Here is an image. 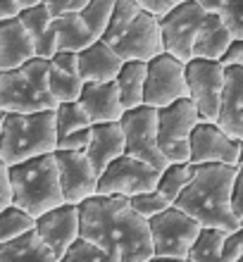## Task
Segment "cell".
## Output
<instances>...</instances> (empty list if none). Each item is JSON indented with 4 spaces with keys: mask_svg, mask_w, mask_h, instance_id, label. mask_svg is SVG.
<instances>
[{
    "mask_svg": "<svg viewBox=\"0 0 243 262\" xmlns=\"http://www.w3.org/2000/svg\"><path fill=\"white\" fill-rule=\"evenodd\" d=\"M79 236L117 253L119 262H146L153 257L148 220L124 195H93L79 205Z\"/></svg>",
    "mask_w": 243,
    "mask_h": 262,
    "instance_id": "1",
    "label": "cell"
},
{
    "mask_svg": "<svg viewBox=\"0 0 243 262\" xmlns=\"http://www.w3.org/2000/svg\"><path fill=\"white\" fill-rule=\"evenodd\" d=\"M238 167L234 165H195L191 184L179 193L172 205L191 214L201 227L236 231L238 222L231 212V191Z\"/></svg>",
    "mask_w": 243,
    "mask_h": 262,
    "instance_id": "2",
    "label": "cell"
},
{
    "mask_svg": "<svg viewBox=\"0 0 243 262\" xmlns=\"http://www.w3.org/2000/svg\"><path fill=\"white\" fill-rule=\"evenodd\" d=\"M55 110L7 112L5 122L0 126V160L7 167L55 152Z\"/></svg>",
    "mask_w": 243,
    "mask_h": 262,
    "instance_id": "3",
    "label": "cell"
},
{
    "mask_svg": "<svg viewBox=\"0 0 243 262\" xmlns=\"http://www.w3.org/2000/svg\"><path fill=\"white\" fill-rule=\"evenodd\" d=\"M7 174H10L12 205L21 207L31 217H41L64 203L53 152L7 167Z\"/></svg>",
    "mask_w": 243,
    "mask_h": 262,
    "instance_id": "4",
    "label": "cell"
},
{
    "mask_svg": "<svg viewBox=\"0 0 243 262\" xmlns=\"http://www.w3.org/2000/svg\"><path fill=\"white\" fill-rule=\"evenodd\" d=\"M0 107L5 112L55 110L57 100L48 89L46 57H31L21 67L0 72Z\"/></svg>",
    "mask_w": 243,
    "mask_h": 262,
    "instance_id": "5",
    "label": "cell"
},
{
    "mask_svg": "<svg viewBox=\"0 0 243 262\" xmlns=\"http://www.w3.org/2000/svg\"><path fill=\"white\" fill-rule=\"evenodd\" d=\"M201 122L198 107L191 98L174 100L158 110V145L169 162H188L191 158V131Z\"/></svg>",
    "mask_w": 243,
    "mask_h": 262,
    "instance_id": "6",
    "label": "cell"
},
{
    "mask_svg": "<svg viewBox=\"0 0 243 262\" xmlns=\"http://www.w3.org/2000/svg\"><path fill=\"white\" fill-rule=\"evenodd\" d=\"M148 229H150V238H153V255L186 260L203 227L191 214L169 205L165 212L148 220Z\"/></svg>",
    "mask_w": 243,
    "mask_h": 262,
    "instance_id": "7",
    "label": "cell"
},
{
    "mask_svg": "<svg viewBox=\"0 0 243 262\" xmlns=\"http://www.w3.org/2000/svg\"><path fill=\"white\" fill-rule=\"evenodd\" d=\"M122 131H124V152L131 158H139L162 172L169 160L162 155L158 145V110L150 105H139L134 110H124L122 119Z\"/></svg>",
    "mask_w": 243,
    "mask_h": 262,
    "instance_id": "8",
    "label": "cell"
},
{
    "mask_svg": "<svg viewBox=\"0 0 243 262\" xmlns=\"http://www.w3.org/2000/svg\"><path fill=\"white\" fill-rule=\"evenodd\" d=\"M205 17H208V10L198 0L176 3L165 17H160V34L165 53L174 55L181 62L193 60V41Z\"/></svg>",
    "mask_w": 243,
    "mask_h": 262,
    "instance_id": "9",
    "label": "cell"
},
{
    "mask_svg": "<svg viewBox=\"0 0 243 262\" xmlns=\"http://www.w3.org/2000/svg\"><path fill=\"white\" fill-rule=\"evenodd\" d=\"M188 98L186 83V62L176 60L169 53L155 55L146 69V89H143V105L155 110L172 105L174 100Z\"/></svg>",
    "mask_w": 243,
    "mask_h": 262,
    "instance_id": "10",
    "label": "cell"
},
{
    "mask_svg": "<svg viewBox=\"0 0 243 262\" xmlns=\"http://www.w3.org/2000/svg\"><path fill=\"white\" fill-rule=\"evenodd\" d=\"M158 179H160V172L155 167L124 152L122 158L112 160L110 165L103 169V174L98 177V195H124V198H131L136 193L155 191Z\"/></svg>",
    "mask_w": 243,
    "mask_h": 262,
    "instance_id": "11",
    "label": "cell"
},
{
    "mask_svg": "<svg viewBox=\"0 0 243 262\" xmlns=\"http://www.w3.org/2000/svg\"><path fill=\"white\" fill-rule=\"evenodd\" d=\"M107 46L124 62H129V60L150 62L155 55L165 53V48H162V34H160V19L141 10L115 38L107 41Z\"/></svg>",
    "mask_w": 243,
    "mask_h": 262,
    "instance_id": "12",
    "label": "cell"
},
{
    "mask_svg": "<svg viewBox=\"0 0 243 262\" xmlns=\"http://www.w3.org/2000/svg\"><path fill=\"white\" fill-rule=\"evenodd\" d=\"M224 67L219 60H203L193 57L186 62V83L188 98L195 103L201 122H215L219 110V98L224 89Z\"/></svg>",
    "mask_w": 243,
    "mask_h": 262,
    "instance_id": "13",
    "label": "cell"
},
{
    "mask_svg": "<svg viewBox=\"0 0 243 262\" xmlns=\"http://www.w3.org/2000/svg\"><path fill=\"white\" fill-rule=\"evenodd\" d=\"M53 155L64 203L81 205L83 200L98 195V174L86 150H55Z\"/></svg>",
    "mask_w": 243,
    "mask_h": 262,
    "instance_id": "14",
    "label": "cell"
},
{
    "mask_svg": "<svg viewBox=\"0 0 243 262\" xmlns=\"http://www.w3.org/2000/svg\"><path fill=\"white\" fill-rule=\"evenodd\" d=\"M191 158L193 165H234L238 167V141L224 134L215 122H198L191 131Z\"/></svg>",
    "mask_w": 243,
    "mask_h": 262,
    "instance_id": "15",
    "label": "cell"
},
{
    "mask_svg": "<svg viewBox=\"0 0 243 262\" xmlns=\"http://www.w3.org/2000/svg\"><path fill=\"white\" fill-rule=\"evenodd\" d=\"M36 231L43 238V243L53 250V255L60 260L64 250L79 238V205L62 203L41 217H36Z\"/></svg>",
    "mask_w": 243,
    "mask_h": 262,
    "instance_id": "16",
    "label": "cell"
},
{
    "mask_svg": "<svg viewBox=\"0 0 243 262\" xmlns=\"http://www.w3.org/2000/svg\"><path fill=\"white\" fill-rule=\"evenodd\" d=\"M215 124L231 138H243V67H227Z\"/></svg>",
    "mask_w": 243,
    "mask_h": 262,
    "instance_id": "17",
    "label": "cell"
},
{
    "mask_svg": "<svg viewBox=\"0 0 243 262\" xmlns=\"http://www.w3.org/2000/svg\"><path fill=\"white\" fill-rule=\"evenodd\" d=\"M48 89L57 103H74L83 91L77 53L57 50L48 60Z\"/></svg>",
    "mask_w": 243,
    "mask_h": 262,
    "instance_id": "18",
    "label": "cell"
},
{
    "mask_svg": "<svg viewBox=\"0 0 243 262\" xmlns=\"http://www.w3.org/2000/svg\"><path fill=\"white\" fill-rule=\"evenodd\" d=\"M77 62H79V74H81L83 83H107V81H115V76L119 74L124 60L105 41H96L91 43L89 48L79 50Z\"/></svg>",
    "mask_w": 243,
    "mask_h": 262,
    "instance_id": "19",
    "label": "cell"
},
{
    "mask_svg": "<svg viewBox=\"0 0 243 262\" xmlns=\"http://www.w3.org/2000/svg\"><path fill=\"white\" fill-rule=\"evenodd\" d=\"M79 103L89 115L91 124H107L119 122L124 115V107L119 103V93L115 81L107 83H83Z\"/></svg>",
    "mask_w": 243,
    "mask_h": 262,
    "instance_id": "20",
    "label": "cell"
},
{
    "mask_svg": "<svg viewBox=\"0 0 243 262\" xmlns=\"http://www.w3.org/2000/svg\"><path fill=\"white\" fill-rule=\"evenodd\" d=\"M36 57V48L19 17L0 21V72L17 69Z\"/></svg>",
    "mask_w": 243,
    "mask_h": 262,
    "instance_id": "21",
    "label": "cell"
},
{
    "mask_svg": "<svg viewBox=\"0 0 243 262\" xmlns=\"http://www.w3.org/2000/svg\"><path fill=\"white\" fill-rule=\"evenodd\" d=\"M91 165L100 177L103 169L112 160L124 155V131L119 122H107V124H93L91 126V141L86 148Z\"/></svg>",
    "mask_w": 243,
    "mask_h": 262,
    "instance_id": "22",
    "label": "cell"
},
{
    "mask_svg": "<svg viewBox=\"0 0 243 262\" xmlns=\"http://www.w3.org/2000/svg\"><path fill=\"white\" fill-rule=\"evenodd\" d=\"M19 19L24 24V29L29 31V36H31V41H34L36 57L50 60L57 53V34H55V24H53L48 7L43 3H38V5L19 12Z\"/></svg>",
    "mask_w": 243,
    "mask_h": 262,
    "instance_id": "23",
    "label": "cell"
},
{
    "mask_svg": "<svg viewBox=\"0 0 243 262\" xmlns=\"http://www.w3.org/2000/svg\"><path fill=\"white\" fill-rule=\"evenodd\" d=\"M234 41L231 31L222 24V19L217 14L208 12V17L203 19L198 34L193 41V57H203V60H222L227 53L229 43Z\"/></svg>",
    "mask_w": 243,
    "mask_h": 262,
    "instance_id": "24",
    "label": "cell"
},
{
    "mask_svg": "<svg viewBox=\"0 0 243 262\" xmlns=\"http://www.w3.org/2000/svg\"><path fill=\"white\" fill-rule=\"evenodd\" d=\"M0 262H57L53 250L43 243L36 227L12 241L0 243Z\"/></svg>",
    "mask_w": 243,
    "mask_h": 262,
    "instance_id": "25",
    "label": "cell"
},
{
    "mask_svg": "<svg viewBox=\"0 0 243 262\" xmlns=\"http://www.w3.org/2000/svg\"><path fill=\"white\" fill-rule=\"evenodd\" d=\"M146 69L148 62L129 60L122 64L119 74L115 76V86L119 93V103L124 110H134L143 105V89H146Z\"/></svg>",
    "mask_w": 243,
    "mask_h": 262,
    "instance_id": "26",
    "label": "cell"
},
{
    "mask_svg": "<svg viewBox=\"0 0 243 262\" xmlns=\"http://www.w3.org/2000/svg\"><path fill=\"white\" fill-rule=\"evenodd\" d=\"M57 34V50H67V53H79V50L89 48L91 43L100 41L81 19V14H62L53 19Z\"/></svg>",
    "mask_w": 243,
    "mask_h": 262,
    "instance_id": "27",
    "label": "cell"
},
{
    "mask_svg": "<svg viewBox=\"0 0 243 262\" xmlns=\"http://www.w3.org/2000/svg\"><path fill=\"white\" fill-rule=\"evenodd\" d=\"M231 231L203 227L193 248L188 253V262H224V241Z\"/></svg>",
    "mask_w": 243,
    "mask_h": 262,
    "instance_id": "28",
    "label": "cell"
},
{
    "mask_svg": "<svg viewBox=\"0 0 243 262\" xmlns=\"http://www.w3.org/2000/svg\"><path fill=\"white\" fill-rule=\"evenodd\" d=\"M195 174V165L193 162H169L160 172V179H158V191L165 195L169 203L179 198V193L191 184Z\"/></svg>",
    "mask_w": 243,
    "mask_h": 262,
    "instance_id": "29",
    "label": "cell"
},
{
    "mask_svg": "<svg viewBox=\"0 0 243 262\" xmlns=\"http://www.w3.org/2000/svg\"><path fill=\"white\" fill-rule=\"evenodd\" d=\"M208 12L217 14L234 38H243V0H198Z\"/></svg>",
    "mask_w": 243,
    "mask_h": 262,
    "instance_id": "30",
    "label": "cell"
},
{
    "mask_svg": "<svg viewBox=\"0 0 243 262\" xmlns=\"http://www.w3.org/2000/svg\"><path fill=\"white\" fill-rule=\"evenodd\" d=\"M91 119L86 115V110L81 107L79 100L74 103H57L55 107V129H57V138H64L67 134L81 129H91Z\"/></svg>",
    "mask_w": 243,
    "mask_h": 262,
    "instance_id": "31",
    "label": "cell"
},
{
    "mask_svg": "<svg viewBox=\"0 0 243 262\" xmlns=\"http://www.w3.org/2000/svg\"><path fill=\"white\" fill-rule=\"evenodd\" d=\"M36 227V217H31L29 212H24L21 207L10 205L0 210V243L12 241L17 236L27 234Z\"/></svg>",
    "mask_w": 243,
    "mask_h": 262,
    "instance_id": "32",
    "label": "cell"
},
{
    "mask_svg": "<svg viewBox=\"0 0 243 262\" xmlns=\"http://www.w3.org/2000/svg\"><path fill=\"white\" fill-rule=\"evenodd\" d=\"M57 262H119V255L105 250L103 246H98V243L89 241L83 236H79Z\"/></svg>",
    "mask_w": 243,
    "mask_h": 262,
    "instance_id": "33",
    "label": "cell"
},
{
    "mask_svg": "<svg viewBox=\"0 0 243 262\" xmlns=\"http://www.w3.org/2000/svg\"><path fill=\"white\" fill-rule=\"evenodd\" d=\"M112 7H115V0H91L89 5L79 12L81 14V19L86 21V27H89L98 38H103L105 29H107Z\"/></svg>",
    "mask_w": 243,
    "mask_h": 262,
    "instance_id": "34",
    "label": "cell"
},
{
    "mask_svg": "<svg viewBox=\"0 0 243 262\" xmlns=\"http://www.w3.org/2000/svg\"><path fill=\"white\" fill-rule=\"evenodd\" d=\"M141 12V7L134 3V0H115V7H112V14H110V21H107V29H105V34L100 41H110L115 36L122 31V29L129 24V21Z\"/></svg>",
    "mask_w": 243,
    "mask_h": 262,
    "instance_id": "35",
    "label": "cell"
},
{
    "mask_svg": "<svg viewBox=\"0 0 243 262\" xmlns=\"http://www.w3.org/2000/svg\"><path fill=\"white\" fill-rule=\"evenodd\" d=\"M129 205L136 210V212L141 214V217H146V220H150V217H155V214L165 212L167 207L172 205L169 200L165 198V195L155 188V191H146V193H136L129 198Z\"/></svg>",
    "mask_w": 243,
    "mask_h": 262,
    "instance_id": "36",
    "label": "cell"
},
{
    "mask_svg": "<svg viewBox=\"0 0 243 262\" xmlns=\"http://www.w3.org/2000/svg\"><path fill=\"white\" fill-rule=\"evenodd\" d=\"M43 5L48 7L50 17H62V14H77L81 12L83 7L89 5L91 0H41Z\"/></svg>",
    "mask_w": 243,
    "mask_h": 262,
    "instance_id": "37",
    "label": "cell"
},
{
    "mask_svg": "<svg viewBox=\"0 0 243 262\" xmlns=\"http://www.w3.org/2000/svg\"><path fill=\"white\" fill-rule=\"evenodd\" d=\"M91 141V129H81L74 134H67L64 138H57L55 150H86Z\"/></svg>",
    "mask_w": 243,
    "mask_h": 262,
    "instance_id": "38",
    "label": "cell"
},
{
    "mask_svg": "<svg viewBox=\"0 0 243 262\" xmlns=\"http://www.w3.org/2000/svg\"><path fill=\"white\" fill-rule=\"evenodd\" d=\"M231 212L236 217L238 227H243V165H238L234 177V191H231Z\"/></svg>",
    "mask_w": 243,
    "mask_h": 262,
    "instance_id": "39",
    "label": "cell"
},
{
    "mask_svg": "<svg viewBox=\"0 0 243 262\" xmlns=\"http://www.w3.org/2000/svg\"><path fill=\"white\" fill-rule=\"evenodd\" d=\"M38 3H41V0H0V21L19 17V12L38 5Z\"/></svg>",
    "mask_w": 243,
    "mask_h": 262,
    "instance_id": "40",
    "label": "cell"
},
{
    "mask_svg": "<svg viewBox=\"0 0 243 262\" xmlns=\"http://www.w3.org/2000/svg\"><path fill=\"white\" fill-rule=\"evenodd\" d=\"M136 5L143 10V12H148V14H153V17H165L169 10H172L174 5H176V0H134Z\"/></svg>",
    "mask_w": 243,
    "mask_h": 262,
    "instance_id": "41",
    "label": "cell"
},
{
    "mask_svg": "<svg viewBox=\"0 0 243 262\" xmlns=\"http://www.w3.org/2000/svg\"><path fill=\"white\" fill-rule=\"evenodd\" d=\"M219 62L224 67H243V38H234Z\"/></svg>",
    "mask_w": 243,
    "mask_h": 262,
    "instance_id": "42",
    "label": "cell"
},
{
    "mask_svg": "<svg viewBox=\"0 0 243 262\" xmlns=\"http://www.w3.org/2000/svg\"><path fill=\"white\" fill-rule=\"evenodd\" d=\"M12 203V191H10V174H7V165L0 160V210Z\"/></svg>",
    "mask_w": 243,
    "mask_h": 262,
    "instance_id": "43",
    "label": "cell"
},
{
    "mask_svg": "<svg viewBox=\"0 0 243 262\" xmlns=\"http://www.w3.org/2000/svg\"><path fill=\"white\" fill-rule=\"evenodd\" d=\"M146 262H186V260H181V257H162V255H153V257H148Z\"/></svg>",
    "mask_w": 243,
    "mask_h": 262,
    "instance_id": "44",
    "label": "cell"
},
{
    "mask_svg": "<svg viewBox=\"0 0 243 262\" xmlns=\"http://www.w3.org/2000/svg\"><path fill=\"white\" fill-rule=\"evenodd\" d=\"M238 165H243V138H238Z\"/></svg>",
    "mask_w": 243,
    "mask_h": 262,
    "instance_id": "45",
    "label": "cell"
},
{
    "mask_svg": "<svg viewBox=\"0 0 243 262\" xmlns=\"http://www.w3.org/2000/svg\"><path fill=\"white\" fill-rule=\"evenodd\" d=\"M5 117H7V112L0 107V126H3V122H5Z\"/></svg>",
    "mask_w": 243,
    "mask_h": 262,
    "instance_id": "46",
    "label": "cell"
},
{
    "mask_svg": "<svg viewBox=\"0 0 243 262\" xmlns=\"http://www.w3.org/2000/svg\"><path fill=\"white\" fill-rule=\"evenodd\" d=\"M241 236H243V227H241ZM236 262H243V243H241V255H238Z\"/></svg>",
    "mask_w": 243,
    "mask_h": 262,
    "instance_id": "47",
    "label": "cell"
},
{
    "mask_svg": "<svg viewBox=\"0 0 243 262\" xmlns=\"http://www.w3.org/2000/svg\"><path fill=\"white\" fill-rule=\"evenodd\" d=\"M186 262H188V260H186Z\"/></svg>",
    "mask_w": 243,
    "mask_h": 262,
    "instance_id": "48",
    "label": "cell"
}]
</instances>
